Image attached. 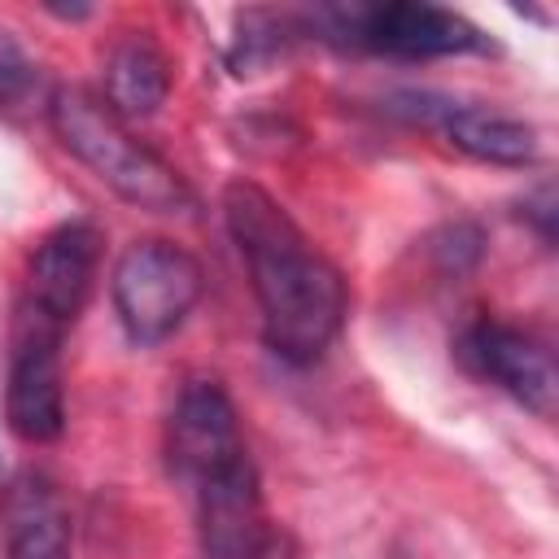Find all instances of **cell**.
Returning a JSON list of instances; mask_svg holds the SVG:
<instances>
[{
    "instance_id": "obj_1",
    "label": "cell",
    "mask_w": 559,
    "mask_h": 559,
    "mask_svg": "<svg viewBox=\"0 0 559 559\" xmlns=\"http://www.w3.org/2000/svg\"><path fill=\"white\" fill-rule=\"evenodd\" d=\"M223 214L249 266L266 349L293 367H310L314 358H323L345 323L341 271L253 179H231L223 188Z\"/></svg>"
},
{
    "instance_id": "obj_2",
    "label": "cell",
    "mask_w": 559,
    "mask_h": 559,
    "mask_svg": "<svg viewBox=\"0 0 559 559\" xmlns=\"http://www.w3.org/2000/svg\"><path fill=\"white\" fill-rule=\"evenodd\" d=\"M48 122L57 140L122 201L153 214H183L192 205L183 175L166 157H157L148 144H140L131 127L100 96L83 87H61L52 92Z\"/></svg>"
},
{
    "instance_id": "obj_3",
    "label": "cell",
    "mask_w": 559,
    "mask_h": 559,
    "mask_svg": "<svg viewBox=\"0 0 559 559\" xmlns=\"http://www.w3.org/2000/svg\"><path fill=\"white\" fill-rule=\"evenodd\" d=\"M201 262L175 240H135L114 262V310L135 345H157L183 328L201 297Z\"/></svg>"
},
{
    "instance_id": "obj_4",
    "label": "cell",
    "mask_w": 559,
    "mask_h": 559,
    "mask_svg": "<svg viewBox=\"0 0 559 559\" xmlns=\"http://www.w3.org/2000/svg\"><path fill=\"white\" fill-rule=\"evenodd\" d=\"M61 332L31 306L17 319L13 354H9V389L4 419L17 441L44 445L66 428V376H61Z\"/></svg>"
},
{
    "instance_id": "obj_5",
    "label": "cell",
    "mask_w": 559,
    "mask_h": 559,
    "mask_svg": "<svg viewBox=\"0 0 559 559\" xmlns=\"http://www.w3.org/2000/svg\"><path fill=\"white\" fill-rule=\"evenodd\" d=\"M192 489L201 546L210 559H280V533L262 511V489L249 454L210 472Z\"/></svg>"
},
{
    "instance_id": "obj_6",
    "label": "cell",
    "mask_w": 559,
    "mask_h": 559,
    "mask_svg": "<svg viewBox=\"0 0 559 559\" xmlns=\"http://www.w3.org/2000/svg\"><path fill=\"white\" fill-rule=\"evenodd\" d=\"M459 358L507 397H515L537 419H550L559 406V371L542 341L507 323H476L459 341Z\"/></svg>"
},
{
    "instance_id": "obj_7",
    "label": "cell",
    "mask_w": 559,
    "mask_h": 559,
    "mask_svg": "<svg viewBox=\"0 0 559 559\" xmlns=\"http://www.w3.org/2000/svg\"><path fill=\"white\" fill-rule=\"evenodd\" d=\"M96 266H100V231L83 218L52 227L35 253H31V271H26V306L35 314H44L57 328H70L96 284Z\"/></svg>"
},
{
    "instance_id": "obj_8",
    "label": "cell",
    "mask_w": 559,
    "mask_h": 559,
    "mask_svg": "<svg viewBox=\"0 0 559 559\" xmlns=\"http://www.w3.org/2000/svg\"><path fill=\"white\" fill-rule=\"evenodd\" d=\"M166 454H170L175 476H183L192 485L205 480L210 472L245 459L236 406L218 384L197 380L179 393V402L170 411V428H166Z\"/></svg>"
},
{
    "instance_id": "obj_9",
    "label": "cell",
    "mask_w": 559,
    "mask_h": 559,
    "mask_svg": "<svg viewBox=\"0 0 559 559\" xmlns=\"http://www.w3.org/2000/svg\"><path fill=\"white\" fill-rule=\"evenodd\" d=\"M354 31L358 44L389 57H454L485 48V35L467 17L437 4H376L358 13Z\"/></svg>"
},
{
    "instance_id": "obj_10",
    "label": "cell",
    "mask_w": 559,
    "mask_h": 559,
    "mask_svg": "<svg viewBox=\"0 0 559 559\" xmlns=\"http://www.w3.org/2000/svg\"><path fill=\"white\" fill-rule=\"evenodd\" d=\"M4 559H70V507L44 472H17L0 493Z\"/></svg>"
},
{
    "instance_id": "obj_11",
    "label": "cell",
    "mask_w": 559,
    "mask_h": 559,
    "mask_svg": "<svg viewBox=\"0 0 559 559\" xmlns=\"http://www.w3.org/2000/svg\"><path fill=\"white\" fill-rule=\"evenodd\" d=\"M415 100L419 118H432L441 122L445 140L476 157V162H493V166H528L537 162V131L524 122V118H511V114H498V109H485V105H454V100H441V105H428V96H406Z\"/></svg>"
},
{
    "instance_id": "obj_12",
    "label": "cell",
    "mask_w": 559,
    "mask_h": 559,
    "mask_svg": "<svg viewBox=\"0 0 559 559\" xmlns=\"http://www.w3.org/2000/svg\"><path fill=\"white\" fill-rule=\"evenodd\" d=\"M170 96V61L166 52L144 35L131 31L118 39L105 57V105L127 122V118H153Z\"/></svg>"
},
{
    "instance_id": "obj_13",
    "label": "cell",
    "mask_w": 559,
    "mask_h": 559,
    "mask_svg": "<svg viewBox=\"0 0 559 559\" xmlns=\"http://www.w3.org/2000/svg\"><path fill=\"white\" fill-rule=\"evenodd\" d=\"M35 87H39V66L17 44V35L9 26H0V109L26 105L35 96Z\"/></svg>"
},
{
    "instance_id": "obj_14",
    "label": "cell",
    "mask_w": 559,
    "mask_h": 559,
    "mask_svg": "<svg viewBox=\"0 0 559 559\" xmlns=\"http://www.w3.org/2000/svg\"><path fill=\"white\" fill-rule=\"evenodd\" d=\"M432 253H437V262H441L445 271L463 275V271L480 258V231H476L472 223H454V227H445V231L437 236Z\"/></svg>"
}]
</instances>
